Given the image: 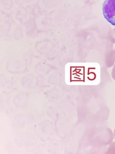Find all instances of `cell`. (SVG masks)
Listing matches in <instances>:
<instances>
[{
    "mask_svg": "<svg viewBox=\"0 0 115 154\" xmlns=\"http://www.w3.org/2000/svg\"><path fill=\"white\" fill-rule=\"evenodd\" d=\"M111 75L112 77L115 80V65H114L112 70Z\"/></svg>",
    "mask_w": 115,
    "mask_h": 154,
    "instance_id": "cell-4",
    "label": "cell"
},
{
    "mask_svg": "<svg viewBox=\"0 0 115 154\" xmlns=\"http://www.w3.org/2000/svg\"><path fill=\"white\" fill-rule=\"evenodd\" d=\"M102 9L105 18L111 25L115 26V0H105Z\"/></svg>",
    "mask_w": 115,
    "mask_h": 154,
    "instance_id": "cell-1",
    "label": "cell"
},
{
    "mask_svg": "<svg viewBox=\"0 0 115 154\" xmlns=\"http://www.w3.org/2000/svg\"><path fill=\"white\" fill-rule=\"evenodd\" d=\"M110 39L112 42L115 43V28L113 30Z\"/></svg>",
    "mask_w": 115,
    "mask_h": 154,
    "instance_id": "cell-3",
    "label": "cell"
},
{
    "mask_svg": "<svg viewBox=\"0 0 115 154\" xmlns=\"http://www.w3.org/2000/svg\"><path fill=\"white\" fill-rule=\"evenodd\" d=\"M108 153H115V142L112 143L110 145L107 151Z\"/></svg>",
    "mask_w": 115,
    "mask_h": 154,
    "instance_id": "cell-2",
    "label": "cell"
},
{
    "mask_svg": "<svg viewBox=\"0 0 115 154\" xmlns=\"http://www.w3.org/2000/svg\"><path fill=\"white\" fill-rule=\"evenodd\" d=\"M114 52H115V49H114Z\"/></svg>",
    "mask_w": 115,
    "mask_h": 154,
    "instance_id": "cell-6",
    "label": "cell"
},
{
    "mask_svg": "<svg viewBox=\"0 0 115 154\" xmlns=\"http://www.w3.org/2000/svg\"><path fill=\"white\" fill-rule=\"evenodd\" d=\"M114 137L115 138V129H114Z\"/></svg>",
    "mask_w": 115,
    "mask_h": 154,
    "instance_id": "cell-5",
    "label": "cell"
}]
</instances>
